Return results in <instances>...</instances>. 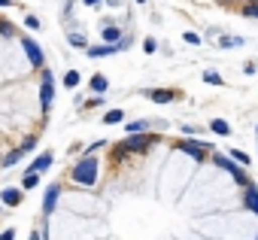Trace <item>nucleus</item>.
Returning a JSON list of instances; mask_svg holds the SVG:
<instances>
[{
    "instance_id": "f257e3e1",
    "label": "nucleus",
    "mask_w": 258,
    "mask_h": 240,
    "mask_svg": "<svg viewBox=\"0 0 258 240\" xmlns=\"http://www.w3.org/2000/svg\"><path fill=\"white\" fill-rule=\"evenodd\" d=\"M158 143V134H149V131H140V134H127L124 140H118L112 146V155L121 161V158H131V155H146L152 146Z\"/></svg>"
},
{
    "instance_id": "f03ea898",
    "label": "nucleus",
    "mask_w": 258,
    "mask_h": 240,
    "mask_svg": "<svg viewBox=\"0 0 258 240\" xmlns=\"http://www.w3.org/2000/svg\"><path fill=\"white\" fill-rule=\"evenodd\" d=\"M97 176H100V161H97L94 155H82V158L70 167V179H73L76 186L91 189V186H97Z\"/></svg>"
},
{
    "instance_id": "7ed1b4c3",
    "label": "nucleus",
    "mask_w": 258,
    "mask_h": 240,
    "mask_svg": "<svg viewBox=\"0 0 258 240\" xmlns=\"http://www.w3.org/2000/svg\"><path fill=\"white\" fill-rule=\"evenodd\" d=\"M176 149L185 152V155L195 158V161H207V158L213 155V146L204 143V140H195V137H182V140H176Z\"/></svg>"
},
{
    "instance_id": "20e7f679",
    "label": "nucleus",
    "mask_w": 258,
    "mask_h": 240,
    "mask_svg": "<svg viewBox=\"0 0 258 240\" xmlns=\"http://www.w3.org/2000/svg\"><path fill=\"white\" fill-rule=\"evenodd\" d=\"M52 100H55V76H52L49 67H40V106H43V115H49Z\"/></svg>"
},
{
    "instance_id": "39448f33",
    "label": "nucleus",
    "mask_w": 258,
    "mask_h": 240,
    "mask_svg": "<svg viewBox=\"0 0 258 240\" xmlns=\"http://www.w3.org/2000/svg\"><path fill=\"white\" fill-rule=\"evenodd\" d=\"M213 164H216V167H222V170H228V173L234 176V183H237V186H246V183H252V179L246 176L243 164H237L231 155H213Z\"/></svg>"
},
{
    "instance_id": "423d86ee",
    "label": "nucleus",
    "mask_w": 258,
    "mask_h": 240,
    "mask_svg": "<svg viewBox=\"0 0 258 240\" xmlns=\"http://www.w3.org/2000/svg\"><path fill=\"white\" fill-rule=\"evenodd\" d=\"M22 49H25V55H28V61H31V67H46V55H43V49H40V43L34 40V37H22Z\"/></svg>"
},
{
    "instance_id": "0eeeda50",
    "label": "nucleus",
    "mask_w": 258,
    "mask_h": 240,
    "mask_svg": "<svg viewBox=\"0 0 258 240\" xmlns=\"http://www.w3.org/2000/svg\"><path fill=\"white\" fill-rule=\"evenodd\" d=\"M58 198H61V186L52 183V186L46 189V195H43V216H46V219L58 210Z\"/></svg>"
},
{
    "instance_id": "6e6552de",
    "label": "nucleus",
    "mask_w": 258,
    "mask_h": 240,
    "mask_svg": "<svg viewBox=\"0 0 258 240\" xmlns=\"http://www.w3.org/2000/svg\"><path fill=\"white\" fill-rule=\"evenodd\" d=\"M127 46V40L124 43H103V46H88L85 49V55L88 58H106V55H115V52H121Z\"/></svg>"
},
{
    "instance_id": "1a4fd4ad",
    "label": "nucleus",
    "mask_w": 258,
    "mask_h": 240,
    "mask_svg": "<svg viewBox=\"0 0 258 240\" xmlns=\"http://www.w3.org/2000/svg\"><path fill=\"white\" fill-rule=\"evenodd\" d=\"M22 198H25V189H22V186H10V189L0 192V204H7V207L22 204Z\"/></svg>"
},
{
    "instance_id": "9d476101",
    "label": "nucleus",
    "mask_w": 258,
    "mask_h": 240,
    "mask_svg": "<svg viewBox=\"0 0 258 240\" xmlns=\"http://www.w3.org/2000/svg\"><path fill=\"white\" fill-rule=\"evenodd\" d=\"M243 204H246V210H252L258 216V189H255V183L243 186Z\"/></svg>"
},
{
    "instance_id": "9b49d317",
    "label": "nucleus",
    "mask_w": 258,
    "mask_h": 240,
    "mask_svg": "<svg viewBox=\"0 0 258 240\" xmlns=\"http://www.w3.org/2000/svg\"><path fill=\"white\" fill-rule=\"evenodd\" d=\"M22 158H25V149H22V146H19V149H10L4 158H0V170H10V167H16Z\"/></svg>"
},
{
    "instance_id": "f8f14e48",
    "label": "nucleus",
    "mask_w": 258,
    "mask_h": 240,
    "mask_svg": "<svg viewBox=\"0 0 258 240\" xmlns=\"http://www.w3.org/2000/svg\"><path fill=\"white\" fill-rule=\"evenodd\" d=\"M52 164H55V155H52V152H43V155H37V158L31 161V167H28V170H37V173H43V170H49Z\"/></svg>"
},
{
    "instance_id": "ddd939ff",
    "label": "nucleus",
    "mask_w": 258,
    "mask_h": 240,
    "mask_svg": "<svg viewBox=\"0 0 258 240\" xmlns=\"http://www.w3.org/2000/svg\"><path fill=\"white\" fill-rule=\"evenodd\" d=\"M88 88H91L94 94H106V88H109V79H106L103 73H94V76L88 79Z\"/></svg>"
},
{
    "instance_id": "4468645a",
    "label": "nucleus",
    "mask_w": 258,
    "mask_h": 240,
    "mask_svg": "<svg viewBox=\"0 0 258 240\" xmlns=\"http://www.w3.org/2000/svg\"><path fill=\"white\" fill-rule=\"evenodd\" d=\"M149 97L155 103H170V100H176V91L173 88H155V91H149Z\"/></svg>"
},
{
    "instance_id": "2eb2a0df",
    "label": "nucleus",
    "mask_w": 258,
    "mask_h": 240,
    "mask_svg": "<svg viewBox=\"0 0 258 240\" xmlns=\"http://www.w3.org/2000/svg\"><path fill=\"white\" fill-rule=\"evenodd\" d=\"M118 122H124V109L112 106V109H106V112H103V125H118Z\"/></svg>"
},
{
    "instance_id": "dca6fc26",
    "label": "nucleus",
    "mask_w": 258,
    "mask_h": 240,
    "mask_svg": "<svg viewBox=\"0 0 258 240\" xmlns=\"http://www.w3.org/2000/svg\"><path fill=\"white\" fill-rule=\"evenodd\" d=\"M100 37H103V43H124L121 40V28H115V25H106Z\"/></svg>"
},
{
    "instance_id": "f3484780",
    "label": "nucleus",
    "mask_w": 258,
    "mask_h": 240,
    "mask_svg": "<svg viewBox=\"0 0 258 240\" xmlns=\"http://www.w3.org/2000/svg\"><path fill=\"white\" fill-rule=\"evenodd\" d=\"M237 13H240V16H246V19H258V0H243Z\"/></svg>"
},
{
    "instance_id": "a211bd4d",
    "label": "nucleus",
    "mask_w": 258,
    "mask_h": 240,
    "mask_svg": "<svg viewBox=\"0 0 258 240\" xmlns=\"http://www.w3.org/2000/svg\"><path fill=\"white\" fill-rule=\"evenodd\" d=\"M37 186H40V173H37V170H25V176H22V189L31 192V189H37Z\"/></svg>"
},
{
    "instance_id": "6ab92c4d",
    "label": "nucleus",
    "mask_w": 258,
    "mask_h": 240,
    "mask_svg": "<svg viewBox=\"0 0 258 240\" xmlns=\"http://www.w3.org/2000/svg\"><path fill=\"white\" fill-rule=\"evenodd\" d=\"M210 131L219 134V137H228V134H231V125L225 122V118H213V122H210Z\"/></svg>"
},
{
    "instance_id": "aec40b11",
    "label": "nucleus",
    "mask_w": 258,
    "mask_h": 240,
    "mask_svg": "<svg viewBox=\"0 0 258 240\" xmlns=\"http://www.w3.org/2000/svg\"><path fill=\"white\" fill-rule=\"evenodd\" d=\"M149 128H152V122H146V118H137V122L124 125V134H140V131H149Z\"/></svg>"
},
{
    "instance_id": "412c9836",
    "label": "nucleus",
    "mask_w": 258,
    "mask_h": 240,
    "mask_svg": "<svg viewBox=\"0 0 258 240\" xmlns=\"http://www.w3.org/2000/svg\"><path fill=\"white\" fill-rule=\"evenodd\" d=\"M67 43H70V46H76V49H88L85 34H67Z\"/></svg>"
},
{
    "instance_id": "4be33fe9",
    "label": "nucleus",
    "mask_w": 258,
    "mask_h": 240,
    "mask_svg": "<svg viewBox=\"0 0 258 240\" xmlns=\"http://www.w3.org/2000/svg\"><path fill=\"white\" fill-rule=\"evenodd\" d=\"M246 40L243 37H219V46L222 49H234V46H243Z\"/></svg>"
},
{
    "instance_id": "5701e85b",
    "label": "nucleus",
    "mask_w": 258,
    "mask_h": 240,
    "mask_svg": "<svg viewBox=\"0 0 258 240\" xmlns=\"http://www.w3.org/2000/svg\"><path fill=\"white\" fill-rule=\"evenodd\" d=\"M204 82H207V85H222V73H216V70H204Z\"/></svg>"
},
{
    "instance_id": "b1692460",
    "label": "nucleus",
    "mask_w": 258,
    "mask_h": 240,
    "mask_svg": "<svg viewBox=\"0 0 258 240\" xmlns=\"http://www.w3.org/2000/svg\"><path fill=\"white\" fill-rule=\"evenodd\" d=\"M79 82H82V79H79L76 70H67V73H64V85H67V88H76Z\"/></svg>"
},
{
    "instance_id": "393cba45",
    "label": "nucleus",
    "mask_w": 258,
    "mask_h": 240,
    "mask_svg": "<svg viewBox=\"0 0 258 240\" xmlns=\"http://www.w3.org/2000/svg\"><path fill=\"white\" fill-rule=\"evenodd\" d=\"M0 37H16V25L7 22V19H0Z\"/></svg>"
},
{
    "instance_id": "a878e982",
    "label": "nucleus",
    "mask_w": 258,
    "mask_h": 240,
    "mask_svg": "<svg viewBox=\"0 0 258 240\" xmlns=\"http://www.w3.org/2000/svg\"><path fill=\"white\" fill-rule=\"evenodd\" d=\"M19 146H22L25 152H34V149H37V134H28V137H25Z\"/></svg>"
},
{
    "instance_id": "bb28decb",
    "label": "nucleus",
    "mask_w": 258,
    "mask_h": 240,
    "mask_svg": "<svg viewBox=\"0 0 258 240\" xmlns=\"http://www.w3.org/2000/svg\"><path fill=\"white\" fill-rule=\"evenodd\" d=\"M228 155H231V158H234V161H237V164H243V167H246V164H249V155H246V152H243V149H231V152H228Z\"/></svg>"
},
{
    "instance_id": "cd10ccee",
    "label": "nucleus",
    "mask_w": 258,
    "mask_h": 240,
    "mask_svg": "<svg viewBox=\"0 0 258 240\" xmlns=\"http://www.w3.org/2000/svg\"><path fill=\"white\" fill-rule=\"evenodd\" d=\"M182 40H185V43H191V46H198V43H201V34H195V31H185V34H182Z\"/></svg>"
},
{
    "instance_id": "c85d7f7f",
    "label": "nucleus",
    "mask_w": 258,
    "mask_h": 240,
    "mask_svg": "<svg viewBox=\"0 0 258 240\" xmlns=\"http://www.w3.org/2000/svg\"><path fill=\"white\" fill-rule=\"evenodd\" d=\"M155 49H158V43H155L152 37H146V40H143V52H146V55H152Z\"/></svg>"
},
{
    "instance_id": "c756f323",
    "label": "nucleus",
    "mask_w": 258,
    "mask_h": 240,
    "mask_svg": "<svg viewBox=\"0 0 258 240\" xmlns=\"http://www.w3.org/2000/svg\"><path fill=\"white\" fill-rule=\"evenodd\" d=\"M94 106H103V94H94L91 100H85V109H94Z\"/></svg>"
},
{
    "instance_id": "7c9ffc66",
    "label": "nucleus",
    "mask_w": 258,
    "mask_h": 240,
    "mask_svg": "<svg viewBox=\"0 0 258 240\" xmlns=\"http://www.w3.org/2000/svg\"><path fill=\"white\" fill-rule=\"evenodd\" d=\"M103 146H106L103 140H97V143H88V146H85V155H94V152H100Z\"/></svg>"
},
{
    "instance_id": "2f4dec72",
    "label": "nucleus",
    "mask_w": 258,
    "mask_h": 240,
    "mask_svg": "<svg viewBox=\"0 0 258 240\" xmlns=\"http://www.w3.org/2000/svg\"><path fill=\"white\" fill-rule=\"evenodd\" d=\"M25 25H28L31 31H40V19H37V16H25Z\"/></svg>"
},
{
    "instance_id": "473e14b6",
    "label": "nucleus",
    "mask_w": 258,
    "mask_h": 240,
    "mask_svg": "<svg viewBox=\"0 0 258 240\" xmlns=\"http://www.w3.org/2000/svg\"><path fill=\"white\" fill-rule=\"evenodd\" d=\"M0 237H4V240H13V237H16V231H13V228H7V231H0Z\"/></svg>"
},
{
    "instance_id": "72a5a7b5",
    "label": "nucleus",
    "mask_w": 258,
    "mask_h": 240,
    "mask_svg": "<svg viewBox=\"0 0 258 240\" xmlns=\"http://www.w3.org/2000/svg\"><path fill=\"white\" fill-rule=\"evenodd\" d=\"M216 4H222V7H234V4H243V0H216Z\"/></svg>"
},
{
    "instance_id": "f704fd0d",
    "label": "nucleus",
    "mask_w": 258,
    "mask_h": 240,
    "mask_svg": "<svg viewBox=\"0 0 258 240\" xmlns=\"http://www.w3.org/2000/svg\"><path fill=\"white\" fill-rule=\"evenodd\" d=\"M13 7V0H0V10H10Z\"/></svg>"
},
{
    "instance_id": "c9c22d12",
    "label": "nucleus",
    "mask_w": 258,
    "mask_h": 240,
    "mask_svg": "<svg viewBox=\"0 0 258 240\" xmlns=\"http://www.w3.org/2000/svg\"><path fill=\"white\" fill-rule=\"evenodd\" d=\"M103 0H85V7H100Z\"/></svg>"
},
{
    "instance_id": "e433bc0d",
    "label": "nucleus",
    "mask_w": 258,
    "mask_h": 240,
    "mask_svg": "<svg viewBox=\"0 0 258 240\" xmlns=\"http://www.w3.org/2000/svg\"><path fill=\"white\" fill-rule=\"evenodd\" d=\"M137 4H146V0H137Z\"/></svg>"
}]
</instances>
